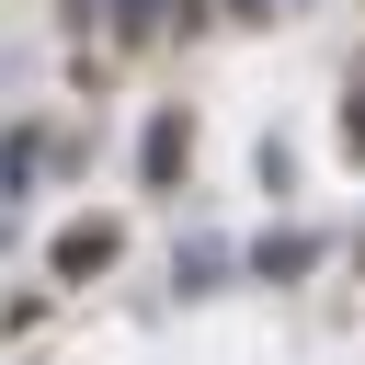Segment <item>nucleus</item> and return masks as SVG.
Segmentation results:
<instances>
[{
  "mask_svg": "<svg viewBox=\"0 0 365 365\" xmlns=\"http://www.w3.org/2000/svg\"><path fill=\"white\" fill-rule=\"evenodd\" d=\"M228 11H251V23H274V0H228Z\"/></svg>",
  "mask_w": 365,
  "mask_h": 365,
  "instance_id": "3",
  "label": "nucleus"
},
{
  "mask_svg": "<svg viewBox=\"0 0 365 365\" xmlns=\"http://www.w3.org/2000/svg\"><path fill=\"white\" fill-rule=\"evenodd\" d=\"M103 262H114V228H68V240H57V274H68V285L103 274Z\"/></svg>",
  "mask_w": 365,
  "mask_h": 365,
  "instance_id": "1",
  "label": "nucleus"
},
{
  "mask_svg": "<svg viewBox=\"0 0 365 365\" xmlns=\"http://www.w3.org/2000/svg\"><path fill=\"white\" fill-rule=\"evenodd\" d=\"M137 160H148V182H171V171H182V114H148V148H137Z\"/></svg>",
  "mask_w": 365,
  "mask_h": 365,
  "instance_id": "2",
  "label": "nucleus"
}]
</instances>
